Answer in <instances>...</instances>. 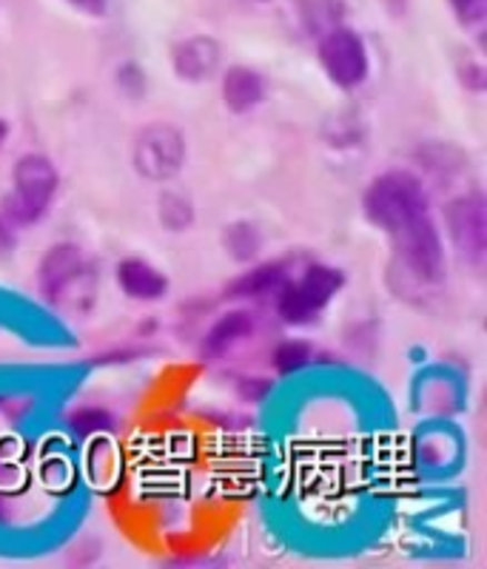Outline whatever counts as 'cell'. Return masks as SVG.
<instances>
[{
  "instance_id": "7a4b0ae2",
  "label": "cell",
  "mask_w": 487,
  "mask_h": 569,
  "mask_svg": "<svg viewBox=\"0 0 487 569\" xmlns=\"http://www.w3.org/2000/svg\"><path fill=\"white\" fill-rule=\"evenodd\" d=\"M348 284V273L334 262L322 259H306L291 268L286 282L271 297L274 319L282 328L306 330L319 325L325 311L339 299Z\"/></svg>"
},
{
  "instance_id": "9a60e30c",
  "label": "cell",
  "mask_w": 487,
  "mask_h": 569,
  "mask_svg": "<svg viewBox=\"0 0 487 569\" xmlns=\"http://www.w3.org/2000/svg\"><path fill=\"white\" fill-rule=\"evenodd\" d=\"M220 248L235 266H251L266 251V237L262 228L254 220H231L220 231Z\"/></svg>"
},
{
  "instance_id": "4fadbf2b",
  "label": "cell",
  "mask_w": 487,
  "mask_h": 569,
  "mask_svg": "<svg viewBox=\"0 0 487 569\" xmlns=\"http://www.w3.org/2000/svg\"><path fill=\"white\" fill-rule=\"evenodd\" d=\"M217 78H220V100L231 114H251L268 100V78L254 66H222Z\"/></svg>"
},
{
  "instance_id": "e0dca14e",
  "label": "cell",
  "mask_w": 487,
  "mask_h": 569,
  "mask_svg": "<svg viewBox=\"0 0 487 569\" xmlns=\"http://www.w3.org/2000/svg\"><path fill=\"white\" fill-rule=\"evenodd\" d=\"M66 430L80 441L103 439V436H111L118 430V416L111 413V408H106V405L86 401V405H74L66 413Z\"/></svg>"
},
{
  "instance_id": "2e32d148",
  "label": "cell",
  "mask_w": 487,
  "mask_h": 569,
  "mask_svg": "<svg viewBox=\"0 0 487 569\" xmlns=\"http://www.w3.org/2000/svg\"><path fill=\"white\" fill-rule=\"evenodd\" d=\"M317 362V348L302 337H282L268 350V368L277 379H291Z\"/></svg>"
},
{
  "instance_id": "7c38bea8",
  "label": "cell",
  "mask_w": 487,
  "mask_h": 569,
  "mask_svg": "<svg viewBox=\"0 0 487 569\" xmlns=\"http://www.w3.org/2000/svg\"><path fill=\"white\" fill-rule=\"evenodd\" d=\"M111 277H115L118 291L137 305H160L171 293L169 273L146 257L118 259L111 268Z\"/></svg>"
},
{
  "instance_id": "5bb4252c",
  "label": "cell",
  "mask_w": 487,
  "mask_h": 569,
  "mask_svg": "<svg viewBox=\"0 0 487 569\" xmlns=\"http://www.w3.org/2000/svg\"><path fill=\"white\" fill-rule=\"evenodd\" d=\"M291 9L299 32L311 40L348 23V14H351L348 0H291Z\"/></svg>"
},
{
  "instance_id": "5b68a950",
  "label": "cell",
  "mask_w": 487,
  "mask_h": 569,
  "mask_svg": "<svg viewBox=\"0 0 487 569\" xmlns=\"http://www.w3.org/2000/svg\"><path fill=\"white\" fill-rule=\"evenodd\" d=\"M443 240L465 266L481 271L487 262V197L481 188L456 191L439 208Z\"/></svg>"
},
{
  "instance_id": "cb8c5ba5",
  "label": "cell",
  "mask_w": 487,
  "mask_h": 569,
  "mask_svg": "<svg viewBox=\"0 0 487 569\" xmlns=\"http://www.w3.org/2000/svg\"><path fill=\"white\" fill-rule=\"evenodd\" d=\"M20 246V228L9 220V213L0 208V259L14 257Z\"/></svg>"
},
{
  "instance_id": "f1b7e54d",
  "label": "cell",
  "mask_w": 487,
  "mask_h": 569,
  "mask_svg": "<svg viewBox=\"0 0 487 569\" xmlns=\"http://www.w3.org/2000/svg\"><path fill=\"white\" fill-rule=\"evenodd\" d=\"M257 3H268V0H257Z\"/></svg>"
},
{
  "instance_id": "d6986e66",
  "label": "cell",
  "mask_w": 487,
  "mask_h": 569,
  "mask_svg": "<svg viewBox=\"0 0 487 569\" xmlns=\"http://www.w3.org/2000/svg\"><path fill=\"white\" fill-rule=\"evenodd\" d=\"M365 120L354 109H339L325 117L322 142L334 151H351L365 142Z\"/></svg>"
},
{
  "instance_id": "83f0119b",
  "label": "cell",
  "mask_w": 487,
  "mask_h": 569,
  "mask_svg": "<svg viewBox=\"0 0 487 569\" xmlns=\"http://www.w3.org/2000/svg\"><path fill=\"white\" fill-rule=\"evenodd\" d=\"M9 137H12V123H9L7 117H0V149L7 146Z\"/></svg>"
},
{
  "instance_id": "484cf974",
  "label": "cell",
  "mask_w": 487,
  "mask_h": 569,
  "mask_svg": "<svg viewBox=\"0 0 487 569\" xmlns=\"http://www.w3.org/2000/svg\"><path fill=\"white\" fill-rule=\"evenodd\" d=\"M66 3L78 9V12L89 14V18H103L109 12V0H66Z\"/></svg>"
},
{
  "instance_id": "52a82bcc",
  "label": "cell",
  "mask_w": 487,
  "mask_h": 569,
  "mask_svg": "<svg viewBox=\"0 0 487 569\" xmlns=\"http://www.w3.org/2000/svg\"><path fill=\"white\" fill-rule=\"evenodd\" d=\"M317 43V63L325 80L334 89L351 94V91L362 89L370 78L374 60H370L368 40L357 32L354 27L342 23V27L325 32L322 38L314 40Z\"/></svg>"
},
{
  "instance_id": "3957f363",
  "label": "cell",
  "mask_w": 487,
  "mask_h": 569,
  "mask_svg": "<svg viewBox=\"0 0 487 569\" xmlns=\"http://www.w3.org/2000/svg\"><path fill=\"white\" fill-rule=\"evenodd\" d=\"M34 288L49 308L89 313L86 305H95L98 291V266L74 240H58L46 246L34 266Z\"/></svg>"
},
{
  "instance_id": "44dd1931",
  "label": "cell",
  "mask_w": 487,
  "mask_h": 569,
  "mask_svg": "<svg viewBox=\"0 0 487 569\" xmlns=\"http://www.w3.org/2000/svg\"><path fill=\"white\" fill-rule=\"evenodd\" d=\"M456 78H459L461 89H468L470 94H485L487 69L479 58H461L456 63Z\"/></svg>"
},
{
  "instance_id": "7402d4cb",
  "label": "cell",
  "mask_w": 487,
  "mask_h": 569,
  "mask_svg": "<svg viewBox=\"0 0 487 569\" xmlns=\"http://www.w3.org/2000/svg\"><path fill=\"white\" fill-rule=\"evenodd\" d=\"M271 390L274 382L266 376H240V379H235L237 399L246 401V405H262L271 396Z\"/></svg>"
},
{
  "instance_id": "8fae6325",
  "label": "cell",
  "mask_w": 487,
  "mask_h": 569,
  "mask_svg": "<svg viewBox=\"0 0 487 569\" xmlns=\"http://www.w3.org/2000/svg\"><path fill=\"white\" fill-rule=\"evenodd\" d=\"M410 169L423 177L430 191H448L454 182L468 174V151L445 140L419 142L410 154Z\"/></svg>"
},
{
  "instance_id": "ac0fdd59",
  "label": "cell",
  "mask_w": 487,
  "mask_h": 569,
  "mask_svg": "<svg viewBox=\"0 0 487 569\" xmlns=\"http://www.w3.org/2000/svg\"><path fill=\"white\" fill-rule=\"evenodd\" d=\"M157 222L166 233H189L197 222V208L186 191L171 186H162L157 194Z\"/></svg>"
},
{
  "instance_id": "ffe728a7",
  "label": "cell",
  "mask_w": 487,
  "mask_h": 569,
  "mask_svg": "<svg viewBox=\"0 0 487 569\" xmlns=\"http://www.w3.org/2000/svg\"><path fill=\"white\" fill-rule=\"evenodd\" d=\"M111 83H115L120 98L129 100V103H140L149 94V71L140 60L126 58L111 71Z\"/></svg>"
},
{
  "instance_id": "277c9868",
  "label": "cell",
  "mask_w": 487,
  "mask_h": 569,
  "mask_svg": "<svg viewBox=\"0 0 487 569\" xmlns=\"http://www.w3.org/2000/svg\"><path fill=\"white\" fill-rule=\"evenodd\" d=\"M60 194V169L52 157L43 151H27L12 162L9 171V191L0 197V208L9 213V220L27 231L40 226L52 213L54 200Z\"/></svg>"
},
{
  "instance_id": "4316f807",
  "label": "cell",
  "mask_w": 487,
  "mask_h": 569,
  "mask_svg": "<svg viewBox=\"0 0 487 569\" xmlns=\"http://www.w3.org/2000/svg\"><path fill=\"white\" fill-rule=\"evenodd\" d=\"M382 7L390 18H405V14H408L410 0H382Z\"/></svg>"
},
{
  "instance_id": "9c48e42d",
  "label": "cell",
  "mask_w": 487,
  "mask_h": 569,
  "mask_svg": "<svg viewBox=\"0 0 487 569\" xmlns=\"http://www.w3.org/2000/svg\"><path fill=\"white\" fill-rule=\"evenodd\" d=\"M169 66L180 83L186 86H202L220 74L226 66V54H222V43L211 34H189L171 43L169 49Z\"/></svg>"
},
{
  "instance_id": "d4e9b609",
  "label": "cell",
  "mask_w": 487,
  "mask_h": 569,
  "mask_svg": "<svg viewBox=\"0 0 487 569\" xmlns=\"http://www.w3.org/2000/svg\"><path fill=\"white\" fill-rule=\"evenodd\" d=\"M143 353H146L143 348H115V350H109V353L95 356V365H103V368L106 365H131Z\"/></svg>"
},
{
  "instance_id": "8992f818",
  "label": "cell",
  "mask_w": 487,
  "mask_h": 569,
  "mask_svg": "<svg viewBox=\"0 0 487 569\" xmlns=\"http://www.w3.org/2000/svg\"><path fill=\"white\" fill-rule=\"evenodd\" d=\"M189 162V140L186 131L169 120H151L140 126L131 140V169L140 180L155 186H169L180 177Z\"/></svg>"
},
{
  "instance_id": "ba28073f",
  "label": "cell",
  "mask_w": 487,
  "mask_h": 569,
  "mask_svg": "<svg viewBox=\"0 0 487 569\" xmlns=\"http://www.w3.org/2000/svg\"><path fill=\"white\" fill-rule=\"evenodd\" d=\"M257 330H260V317L251 305H231L206 325L197 339V359L206 365L222 362L242 345L251 342Z\"/></svg>"
},
{
  "instance_id": "603a6c76",
  "label": "cell",
  "mask_w": 487,
  "mask_h": 569,
  "mask_svg": "<svg viewBox=\"0 0 487 569\" xmlns=\"http://www.w3.org/2000/svg\"><path fill=\"white\" fill-rule=\"evenodd\" d=\"M450 12L465 29H481L487 18V0H448Z\"/></svg>"
},
{
  "instance_id": "30bf717a",
  "label": "cell",
  "mask_w": 487,
  "mask_h": 569,
  "mask_svg": "<svg viewBox=\"0 0 487 569\" xmlns=\"http://www.w3.org/2000/svg\"><path fill=\"white\" fill-rule=\"evenodd\" d=\"M291 268V257H260L257 262L246 266V271L237 273L235 279H228L226 288H222V299L228 305H268L277 288L288 279Z\"/></svg>"
},
{
  "instance_id": "6da1fadb",
  "label": "cell",
  "mask_w": 487,
  "mask_h": 569,
  "mask_svg": "<svg viewBox=\"0 0 487 569\" xmlns=\"http://www.w3.org/2000/svg\"><path fill=\"white\" fill-rule=\"evenodd\" d=\"M362 217L388 240V282L394 297L410 305L445 282L448 246L434 211V191L408 166L379 171L365 186Z\"/></svg>"
}]
</instances>
